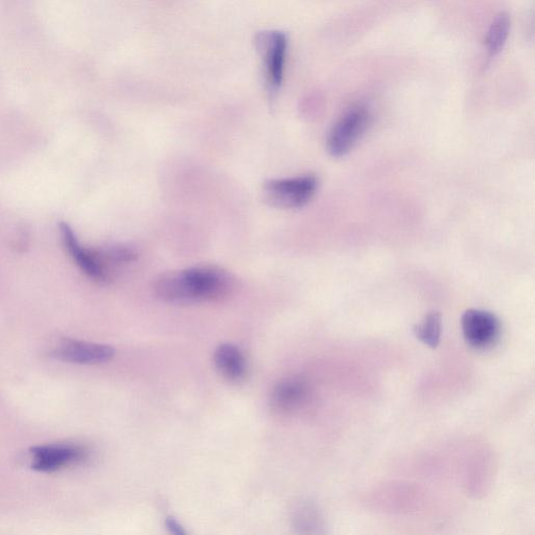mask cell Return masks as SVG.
<instances>
[{
  "instance_id": "obj_10",
  "label": "cell",
  "mask_w": 535,
  "mask_h": 535,
  "mask_svg": "<svg viewBox=\"0 0 535 535\" xmlns=\"http://www.w3.org/2000/svg\"><path fill=\"white\" fill-rule=\"evenodd\" d=\"M308 388L299 380H287L278 384L272 392V407L288 412L298 408L307 399Z\"/></svg>"
},
{
  "instance_id": "obj_8",
  "label": "cell",
  "mask_w": 535,
  "mask_h": 535,
  "mask_svg": "<svg viewBox=\"0 0 535 535\" xmlns=\"http://www.w3.org/2000/svg\"><path fill=\"white\" fill-rule=\"evenodd\" d=\"M59 227L65 248L71 253L72 258L82 271L93 279V281L106 283L109 278L108 272L104 263L99 258L98 253L83 248L74 230L67 223H61Z\"/></svg>"
},
{
  "instance_id": "obj_9",
  "label": "cell",
  "mask_w": 535,
  "mask_h": 535,
  "mask_svg": "<svg viewBox=\"0 0 535 535\" xmlns=\"http://www.w3.org/2000/svg\"><path fill=\"white\" fill-rule=\"evenodd\" d=\"M215 363L221 374L232 382L242 381L247 374L246 359L234 344H222L215 353Z\"/></svg>"
},
{
  "instance_id": "obj_14",
  "label": "cell",
  "mask_w": 535,
  "mask_h": 535,
  "mask_svg": "<svg viewBox=\"0 0 535 535\" xmlns=\"http://www.w3.org/2000/svg\"><path fill=\"white\" fill-rule=\"evenodd\" d=\"M169 531L176 535H184L186 532L175 518H168L166 522Z\"/></svg>"
},
{
  "instance_id": "obj_12",
  "label": "cell",
  "mask_w": 535,
  "mask_h": 535,
  "mask_svg": "<svg viewBox=\"0 0 535 535\" xmlns=\"http://www.w3.org/2000/svg\"><path fill=\"white\" fill-rule=\"evenodd\" d=\"M510 23V17L506 13H500L493 21L485 39L486 49L491 56L499 55L504 49L509 36Z\"/></svg>"
},
{
  "instance_id": "obj_6",
  "label": "cell",
  "mask_w": 535,
  "mask_h": 535,
  "mask_svg": "<svg viewBox=\"0 0 535 535\" xmlns=\"http://www.w3.org/2000/svg\"><path fill=\"white\" fill-rule=\"evenodd\" d=\"M32 468L37 472L53 473L87 458V451L74 445L40 446L31 449Z\"/></svg>"
},
{
  "instance_id": "obj_5",
  "label": "cell",
  "mask_w": 535,
  "mask_h": 535,
  "mask_svg": "<svg viewBox=\"0 0 535 535\" xmlns=\"http://www.w3.org/2000/svg\"><path fill=\"white\" fill-rule=\"evenodd\" d=\"M461 329L465 342L482 351L498 343L502 325L495 314L471 309L462 315Z\"/></svg>"
},
{
  "instance_id": "obj_3",
  "label": "cell",
  "mask_w": 535,
  "mask_h": 535,
  "mask_svg": "<svg viewBox=\"0 0 535 535\" xmlns=\"http://www.w3.org/2000/svg\"><path fill=\"white\" fill-rule=\"evenodd\" d=\"M255 48L262 57L266 83L271 98L281 88L288 48L287 35L279 31H264L255 37Z\"/></svg>"
},
{
  "instance_id": "obj_7",
  "label": "cell",
  "mask_w": 535,
  "mask_h": 535,
  "mask_svg": "<svg viewBox=\"0 0 535 535\" xmlns=\"http://www.w3.org/2000/svg\"><path fill=\"white\" fill-rule=\"evenodd\" d=\"M115 350L111 346L64 339L55 348L53 357L68 363L95 365L109 362L114 358Z\"/></svg>"
},
{
  "instance_id": "obj_11",
  "label": "cell",
  "mask_w": 535,
  "mask_h": 535,
  "mask_svg": "<svg viewBox=\"0 0 535 535\" xmlns=\"http://www.w3.org/2000/svg\"><path fill=\"white\" fill-rule=\"evenodd\" d=\"M414 336L429 347H438L443 333V316L438 312H431L421 323L415 325Z\"/></svg>"
},
{
  "instance_id": "obj_13",
  "label": "cell",
  "mask_w": 535,
  "mask_h": 535,
  "mask_svg": "<svg viewBox=\"0 0 535 535\" xmlns=\"http://www.w3.org/2000/svg\"><path fill=\"white\" fill-rule=\"evenodd\" d=\"M98 255L102 262L105 261L113 265H128L138 259L137 250L125 244H114L105 247Z\"/></svg>"
},
{
  "instance_id": "obj_4",
  "label": "cell",
  "mask_w": 535,
  "mask_h": 535,
  "mask_svg": "<svg viewBox=\"0 0 535 535\" xmlns=\"http://www.w3.org/2000/svg\"><path fill=\"white\" fill-rule=\"evenodd\" d=\"M369 120V111L363 106L354 107L344 113L329 135L330 154L342 157L350 153L366 131Z\"/></svg>"
},
{
  "instance_id": "obj_2",
  "label": "cell",
  "mask_w": 535,
  "mask_h": 535,
  "mask_svg": "<svg viewBox=\"0 0 535 535\" xmlns=\"http://www.w3.org/2000/svg\"><path fill=\"white\" fill-rule=\"evenodd\" d=\"M317 189L318 179L314 175L274 179L264 184L263 198L274 208L296 209L307 205Z\"/></svg>"
},
{
  "instance_id": "obj_1",
  "label": "cell",
  "mask_w": 535,
  "mask_h": 535,
  "mask_svg": "<svg viewBox=\"0 0 535 535\" xmlns=\"http://www.w3.org/2000/svg\"><path fill=\"white\" fill-rule=\"evenodd\" d=\"M237 287L234 274L218 266H198L161 274L154 283V293L173 305L217 301L230 296Z\"/></svg>"
}]
</instances>
